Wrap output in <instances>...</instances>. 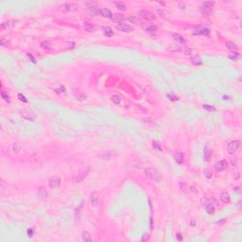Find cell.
I'll list each match as a JSON object with an SVG mask.
<instances>
[{
	"instance_id": "cell-1",
	"label": "cell",
	"mask_w": 242,
	"mask_h": 242,
	"mask_svg": "<svg viewBox=\"0 0 242 242\" xmlns=\"http://www.w3.org/2000/svg\"><path fill=\"white\" fill-rule=\"evenodd\" d=\"M144 171H145V174H146L147 177L149 178L150 180L154 181V182H160V181L163 179L162 175H161L158 171H156L155 169L148 167V168H145Z\"/></svg>"
},
{
	"instance_id": "cell-2",
	"label": "cell",
	"mask_w": 242,
	"mask_h": 242,
	"mask_svg": "<svg viewBox=\"0 0 242 242\" xmlns=\"http://www.w3.org/2000/svg\"><path fill=\"white\" fill-rule=\"evenodd\" d=\"M169 50L170 51H174V52H182L183 54H186V55H190L192 53V49L191 48L182 47V46H179V45H171L169 47Z\"/></svg>"
},
{
	"instance_id": "cell-3",
	"label": "cell",
	"mask_w": 242,
	"mask_h": 242,
	"mask_svg": "<svg viewBox=\"0 0 242 242\" xmlns=\"http://www.w3.org/2000/svg\"><path fill=\"white\" fill-rule=\"evenodd\" d=\"M139 16L141 17V18H143V19H146V20H149V21H154L156 19V16L152 12L148 11V10H140Z\"/></svg>"
},
{
	"instance_id": "cell-4",
	"label": "cell",
	"mask_w": 242,
	"mask_h": 242,
	"mask_svg": "<svg viewBox=\"0 0 242 242\" xmlns=\"http://www.w3.org/2000/svg\"><path fill=\"white\" fill-rule=\"evenodd\" d=\"M239 147H240V142L237 141V140H235V141H231L229 143L228 146H227V149H228L230 153H234L239 149Z\"/></svg>"
},
{
	"instance_id": "cell-5",
	"label": "cell",
	"mask_w": 242,
	"mask_h": 242,
	"mask_svg": "<svg viewBox=\"0 0 242 242\" xmlns=\"http://www.w3.org/2000/svg\"><path fill=\"white\" fill-rule=\"evenodd\" d=\"M48 183H49V186L51 188H56V187H58L61 184V178L59 176L56 175L52 176V177H50Z\"/></svg>"
},
{
	"instance_id": "cell-6",
	"label": "cell",
	"mask_w": 242,
	"mask_h": 242,
	"mask_svg": "<svg viewBox=\"0 0 242 242\" xmlns=\"http://www.w3.org/2000/svg\"><path fill=\"white\" fill-rule=\"evenodd\" d=\"M227 162H226L225 160H220V161H219V162H217L214 165V167H215V169L217 170V171H222V170H224V169L227 168Z\"/></svg>"
},
{
	"instance_id": "cell-7",
	"label": "cell",
	"mask_w": 242,
	"mask_h": 242,
	"mask_svg": "<svg viewBox=\"0 0 242 242\" xmlns=\"http://www.w3.org/2000/svg\"><path fill=\"white\" fill-rule=\"evenodd\" d=\"M90 202L92 203V205L94 207H96L97 204H98V193L94 191V192L91 193L90 195Z\"/></svg>"
},
{
	"instance_id": "cell-8",
	"label": "cell",
	"mask_w": 242,
	"mask_h": 242,
	"mask_svg": "<svg viewBox=\"0 0 242 242\" xmlns=\"http://www.w3.org/2000/svg\"><path fill=\"white\" fill-rule=\"evenodd\" d=\"M116 29L120 31H123V32H131L133 30V27L129 26V25H126V24H120V25H117L116 26Z\"/></svg>"
},
{
	"instance_id": "cell-9",
	"label": "cell",
	"mask_w": 242,
	"mask_h": 242,
	"mask_svg": "<svg viewBox=\"0 0 242 242\" xmlns=\"http://www.w3.org/2000/svg\"><path fill=\"white\" fill-rule=\"evenodd\" d=\"M126 19H127V17H125V15L119 14V13L113 14V17H112V20H113V22H116V23H119V25L121 23H123Z\"/></svg>"
},
{
	"instance_id": "cell-10",
	"label": "cell",
	"mask_w": 242,
	"mask_h": 242,
	"mask_svg": "<svg viewBox=\"0 0 242 242\" xmlns=\"http://www.w3.org/2000/svg\"><path fill=\"white\" fill-rule=\"evenodd\" d=\"M194 34H199V35H209V30L205 27H198L196 31H194Z\"/></svg>"
},
{
	"instance_id": "cell-11",
	"label": "cell",
	"mask_w": 242,
	"mask_h": 242,
	"mask_svg": "<svg viewBox=\"0 0 242 242\" xmlns=\"http://www.w3.org/2000/svg\"><path fill=\"white\" fill-rule=\"evenodd\" d=\"M64 9L67 11H75L79 10V6L75 3H68L64 5Z\"/></svg>"
},
{
	"instance_id": "cell-12",
	"label": "cell",
	"mask_w": 242,
	"mask_h": 242,
	"mask_svg": "<svg viewBox=\"0 0 242 242\" xmlns=\"http://www.w3.org/2000/svg\"><path fill=\"white\" fill-rule=\"evenodd\" d=\"M87 11L88 13L93 15V16H96V15H100V10L97 9L96 7H94V6H91L87 9Z\"/></svg>"
},
{
	"instance_id": "cell-13",
	"label": "cell",
	"mask_w": 242,
	"mask_h": 242,
	"mask_svg": "<svg viewBox=\"0 0 242 242\" xmlns=\"http://www.w3.org/2000/svg\"><path fill=\"white\" fill-rule=\"evenodd\" d=\"M38 196L41 199H46V198L48 197V193H47V191L44 186H41L40 188L38 189Z\"/></svg>"
},
{
	"instance_id": "cell-14",
	"label": "cell",
	"mask_w": 242,
	"mask_h": 242,
	"mask_svg": "<svg viewBox=\"0 0 242 242\" xmlns=\"http://www.w3.org/2000/svg\"><path fill=\"white\" fill-rule=\"evenodd\" d=\"M100 15H102L103 17H106V18H111L112 19V17H113V12L111 11V10H109V9H102V10H100Z\"/></svg>"
},
{
	"instance_id": "cell-15",
	"label": "cell",
	"mask_w": 242,
	"mask_h": 242,
	"mask_svg": "<svg viewBox=\"0 0 242 242\" xmlns=\"http://www.w3.org/2000/svg\"><path fill=\"white\" fill-rule=\"evenodd\" d=\"M190 62H191V63L194 64V65H201L202 63V60L201 59V57L198 56V55H195V56L191 57Z\"/></svg>"
},
{
	"instance_id": "cell-16",
	"label": "cell",
	"mask_w": 242,
	"mask_h": 242,
	"mask_svg": "<svg viewBox=\"0 0 242 242\" xmlns=\"http://www.w3.org/2000/svg\"><path fill=\"white\" fill-rule=\"evenodd\" d=\"M16 26V22L15 21H7L5 23L1 24V27H5V29H12Z\"/></svg>"
},
{
	"instance_id": "cell-17",
	"label": "cell",
	"mask_w": 242,
	"mask_h": 242,
	"mask_svg": "<svg viewBox=\"0 0 242 242\" xmlns=\"http://www.w3.org/2000/svg\"><path fill=\"white\" fill-rule=\"evenodd\" d=\"M171 35H172V36L174 37V38H175L176 40L178 41L179 43L182 44V45H184V44H186V40L182 36V35H181V34L176 33V32H173V33H171Z\"/></svg>"
},
{
	"instance_id": "cell-18",
	"label": "cell",
	"mask_w": 242,
	"mask_h": 242,
	"mask_svg": "<svg viewBox=\"0 0 242 242\" xmlns=\"http://www.w3.org/2000/svg\"><path fill=\"white\" fill-rule=\"evenodd\" d=\"M203 154H204V159H205V161H210L211 156H212V150L210 149H208L207 147H205L204 149H203Z\"/></svg>"
},
{
	"instance_id": "cell-19",
	"label": "cell",
	"mask_w": 242,
	"mask_h": 242,
	"mask_svg": "<svg viewBox=\"0 0 242 242\" xmlns=\"http://www.w3.org/2000/svg\"><path fill=\"white\" fill-rule=\"evenodd\" d=\"M127 20L130 21L131 23L133 24H136V25H139L141 23V20L139 19V17H136L134 15H131V16L127 17Z\"/></svg>"
},
{
	"instance_id": "cell-20",
	"label": "cell",
	"mask_w": 242,
	"mask_h": 242,
	"mask_svg": "<svg viewBox=\"0 0 242 242\" xmlns=\"http://www.w3.org/2000/svg\"><path fill=\"white\" fill-rule=\"evenodd\" d=\"M220 200H221V202H223V203H229V202H231V198H230L229 194H227V193H221Z\"/></svg>"
},
{
	"instance_id": "cell-21",
	"label": "cell",
	"mask_w": 242,
	"mask_h": 242,
	"mask_svg": "<svg viewBox=\"0 0 242 242\" xmlns=\"http://www.w3.org/2000/svg\"><path fill=\"white\" fill-rule=\"evenodd\" d=\"M102 30H103V33H104V35H106L107 37H112L113 35V30H112L111 27H103Z\"/></svg>"
},
{
	"instance_id": "cell-22",
	"label": "cell",
	"mask_w": 242,
	"mask_h": 242,
	"mask_svg": "<svg viewBox=\"0 0 242 242\" xmlns=\"http://www.w3.org/2000/svg\"><path fill=\"white\" fill-rule=\"evenodd\" d=\"M116 7L117 8V10H121V11H125V10H127V6L126 4L124 3V2H116Z\"/></svg>"
},
{
	"instance_id": "cell-23",
	"label": "cell",
	"mask_w": 242,
	"mask_h": 242,
	"mask_svg": "<svg viewBox=\"0 0 242 242\" xmlns=\"http://www.w3.org/2000/svg\"><path fill=\"white\" fill-rule=\"evenodd\" d=\"M83 25H84V29L86 31H88V32H94L95 31V26L94 25L88 23V22H85Z\"/></svg>"
},
{
	"instance_id": "cell-24",
	"label": "cell",
	"mask_w": 242,
	"mask_h": 242,
	"mask_svg": "<svg viewBox=\"0 0 242 242\" xmlns=\"http://www.w3.org/2000/svg\"><path fill=\"white\" fill-rule=\"evenodd\" d=\"M81 239H82L84 242H90L92 241V237H91V235H90L88 232H83L82 235H81Z\"/></svg>"
},
{
	"instance_id": "cell-25",
	"label": "cell",
	"mask_w": 242,
	"mask_h": 242,
	"mask_svg": "<svg viewBox=\"0 0 242 242\" xmlns=\"http://www.w3.org/2000/svg\"><path fill=\"white\" fill-rule=\"evenodd\" d=\"M175 161L177 162V164L182 165V163H183V154H182V152L178 153V154L175 156Z\"/></svg>"
},
{
	"instance_id": "cell-26",
	"label": "cell",
	"mask_w": 242,
	"mask_h": 242,
	"mask_svg": "<svg viewBox=\"0 0 242 242\" xmlns=\"http://www.w3.org/2000/svg\"><path fill=\"white\" fill-rule=\"evenodd\" d=\"M226 47L230 50H237V46L233 42H227L226 43Z\"/></svg>"
},
{
	"instance_id": "cell-27",
	"label": "cell",
	"mask_w": 242,
	"mask_h": 242,
	"mask_svg": "<svg viewBox=\"0 0 242 242\" xmlns=\"http://www.w3.org/2000/svg\"><path fill=\"white\" fill-rule=\"evenodd\" d=\"M205 208H206V212L208 213L209 215H212V214H214V212H215V208H214V206L212 205V203L207 204V205L205 206Z\"/></svg>"
},
{
	"instance_id": "cell-28",
	"label": "cell",
	"mask_w": 242,
	"mask_h": 242,
	"mask_svg": "<svg viewBox=\"0 0 242 242\" xmlns=\"http://www.w3.org/2000/svg\"><path fill=\"white\" fill-rule=\"evenodd\" d=\"M40 47H42V48H44V49H49L50 47H51V44H50L48 41H44V42H42V43L40 44Z\"/></svg>"
},
{
	"instance_id": "cell-29",
	"label": "cell",
	"mask_w": 242,
	"mask_h": 242,
	"mask_svg": "<svg viewBox=\"0 0 242 242\" xmlns=\"http://www.w3.org/2000/svg\"><path fill=\"white\" fill-rule=\"evenodd\" d=\"M24 118H26L27 120H34L35 118V115L33 113H23L22 115Z\"/></svg>"
},
{
	"instance_id": "cell-30",
	"label": "cell",
	"mask_w": 242,
	"mask_h": 242,
	"mask_svg": "<svg viewBox=\"0 0 242 242\" xmlns=\"http://www.w3.org/2000/svg\"><path fill=\"white\" fill-rule=\"evenodd\" d=\"M200 10H201V11H202V13L204 14V15H207V14H209L210 12H211V9L203 7V6H201V7H200Z\"/></svg>"
},
{
	"instance_id": "cell-31",
	"label": "cell",
	"mask_w": 242,
	"mask_h": 242,
	"mask_svg": "<svg viewBox=\"0 0 242 242\" xmlns=\"http://www.w3.org/2000/svg\"><path fill=\"white\" fill-rule=\"evenodd\" d=\"M202 108L204 110H206V111H209V112H215L216 111L215 107L212 106V105H209V104H203V105H202Z\"/></svg>"
},
{
	"instance_id": "cell-32",
	"label": "cell",
	"mask_w": 242,
	"mask_h": 242,
	"mask_svg": "<svg viewBox=\"0 0 242 242\" xmlns=\"http://www.w3.org/2000/svg\"><path fill=\"white\" fill-rule=\"evenodd\" d=\"M203 174H204V177H205L206 179H211V178H212V176H213L212 171H211L210 169H208V168L204 169V171H203Z\"/></svg>"
},
{
	"instance_id": "cell-33",
	"label": "cell",
	"mask_w": 242,
	"mask_h": 242,
	"mask_svg": "<svg viewBox=\"0 0 242 242\" xmlns=\"http://www.w3.org/2000/svg\"><path fill=\"white\" fill-rule=\"evenodd\" d=\"M111 99H112V101H113L115 104H119V103L121 102V98H120L118 96H116V95H113V96H112Z\"/></svg>"
},
{
	"instance_id": "cell-34",
	"label": "cell",
	"mask_w": 242,
	"mask_h": 242,
	"mask_svg": "<svg viewBox=\"0 0 242 242\" xmlns=\"http://www.w3.org/2000/svg\"><path fill=\"white\" fill-rule=\"evenodd\" d=\"M228 58L229 59H231V60L233 61H235L237 58H239V53H237V52H234V53H230L228 55Z\"/></svg>"
},
{
	"instance_id": "cell-35",
	"label": "cell",
	"mask_w": 242,
	"mask_h": 242,
	"mask_svg": "<svg viewBox=\"0 0 242 242\" xmlns=\"http://www.w3.org/2000/svg\"><path fill=\"white\" fill-rule=\"evenodd\" d=\"M21 149V145L19 143H13L12 144V150L14 152H18Z\"/></svg>"
},
{
	"instance_id": "cell-36",
	"label": "cell",
	"mask_w": 242,
	"mask_h": 242,
	"mask_svg": "<svg viewBox=\"0 0 242 242\" xmlns=\"http://www.w3.org/2000/svg\"><path fill=\"white\" fill-rule=\"evenodd\" d=\"M213 5H214V2H212V1H205V2H202V6H203V7H206V8H209V9H211Z\"/></svg>"
},
{
	"instance_id": "cell-37",
	"label": "cell",
	"mask_w": 242,
	"mask_h": 242,
	"mask_svg": "<svg viewBox=\"0 0 242 242\" xmlns=\"http://www.w3.org/2000/svg\"><path fill=\"white\" fill-rule=\"evenodd\" d=\"M152 146H153V148H154L155 149L159 150V151H162V148H161V146H160L158 143L156 142L155 140H153V141H152Z\"/></svg>"
},
{
	"instance_id": "cell-38",
	"label": "cell",
	"mask_w": 242,
	"mask_h": 242,
	"mask_svg": "<svg viewBox=\"0 0 242 242\" xmlns=\"http://www.w3.org/2000/svg\"><path fill=\"white\" fill-rule=\"evenodd\" d=\"M1 96H2V97H3L4 99L6 100V101H8V102H10V96H8L7 94L5 93L4 91H1Z\"/></svg>"
},
{
	"instance_id": "cell-39",
	"label": "cell",
	"mask_w": 242,
	"mask_h": 242,
	"mask_svg": "<svg viewBox=\"0 0 242 242\" xmlns=\"http://www.w3.org/2000/svg\"><path fill=\"white\" fill-rule=\"evenodd\" d=\"M0 44H1V46H3V47H6V46H8V44H9V42H8V40L5 38V37H3L1 40H0Z\"/></svg>"
},
{
	"instance_id": "cell-40",
	"label": "cell",
	"mask_w": 242,
	"mask_h": 242,
	"mask_svg": "<svg viewBox=\"0 0 242 242\" xmlns=\"http://www.w3.org/2000/svg\"><path fill=\"white\" fill-rule=\"evenodd\" d=\"M156 30H157V27H156L155 26H150V27H149L147 29V31H148V32H155Z\"/></svg>"
},
{
	"instance_id": "cell-41",
	"label": "cell",
	"mask_w": 242,
	"mask_h": 242,
	"mask_svg": "<svg viewBox=\"0 0 242 242\" xmlns=\"http://www.w3.org/2000/svg\"><path fill=\"white\" fill-rule=\"evenodd\" d=\"M18 98L21 100V101H24V102H27V99L26 98V96H23L22 94H18Z\"/></svg>"
},
{
	"instance_id": "cell-42",
	"label": "cell",
	"mask_w": 242,
	"mask_h": 242,
	"mask_svg": "<svg viewBox=\"0 0 242 242\" xmlns=\"http://www.w3.org/2000/svg\"><path fill=\"white\" fill-rule=\"evenodd\" d=\"M166 96H167V97H168V98H169V99H170V100H172V101H174V100H178V99H179V98H178L177 96H172V95H170V94H167V95H166Z\"/></svg>"
},
{
	"instance_id": "cell-43",
	"label": "cell",
	"mask_w": 242,
	"mask_h": 242,
	"mask_svg": "<svg viewBox=\"0 0 242 242\" xmlns=\"http://www.w3.org/2000/svg\"><path fill=\"white\" fill-rule=\"evenodd\" d=\"M148 239H149V235L148 234H145V235L142 236V238H141V241L143 242H146L148 241Z\"/></svg>"
},
{
	"instance_id": "cell-44",
	"label": "cell",
	"mask_w": 242,
	"mask_h": 242,
	"mask_svg": "<svg viewBox=\"0 0 242 242\" xmlns=\"http://www.w3.org/2000/svg\"><path fill=\"white\" fill-rule=\"evenodd\" d=\"M77 97H78V99L79 100H83L86 98V95H83V94H81L80 96H77Z\"/></svg>"
},
{
	"instance_id": "cell-45",
	"label": "cell",
	"mask_w": 242,
	"mask_h": 242,
	"mask_svg": "<svg viewBox=\"0 0 242 242\" xmlns=\"http://www.w3.org/2000/svg\"><path fill=\"white\" fill-rule=\"evenodd\" d=\"M27 235H29L30 237H31V236L33 235V230H32V229H27Z\"/></svg>"
},
{
	"instance_id": "cell-46",
	"label": "cell",
	"mask_w": 242,
	"mask_h": 242,
	"mask_svg": "<svg viewBox=\"0 0 242 242\" xmlns=\"http://www.w3.org/2000/svg\"><path fill=\"white\" fill-rule=\"evenodd\" d=\"M176 237H177V240H179V241H182V235L180 234V233H178L177 235H176Z\"/></svg>"
},
{
	"instance_id": "cell-47",
	"label": "cell",
	"mask_w": 242,
	"mask_h": 242,
	"mask_svg": "<svg viewBox=\"0 0 242 242\" xmlns=\"http://www.w3.org/2000/svg\"><path fill=\"white\" fill-rule=\"evenodd\" d=\"M27 56L30 57V59H31V60H32V63H36V59H35V58H34V57L32 56V55H31V54L27 53Z\"/></svg>"
},
{
	"instance_id": "cell-48",
	"label": "cell",
	"mask_w": 242,
	"mask_h": 242,
	"mask_svg": "<svg viewBox=\"0 0 242 242\" xmlns=\"http://www.w3.org/2000/svg\"><path fill=\"white\" fill-rule=\"evenodd\" d=\"M0 188H1V192H0V194H1V195H3L4 191H5V187H4L3 184H1V186H0Z\"/></svg>"
},
{
	"instance_id": "cell-49",
	"label": "cell",
	"mask_w": 242,
	"mask_h": 242,
	"mask_svg": "<svg viewBox=\"0 0 242 242\" xmlns=\"http://www.w3.org/2000/svg\"><path fill=\"white\" fill-rule=\"evenodd\" d=\"M68 45H69V48H73L74 46H75V43H74V42H72V43H68Z\"/></svg>"
}]
</instances>
